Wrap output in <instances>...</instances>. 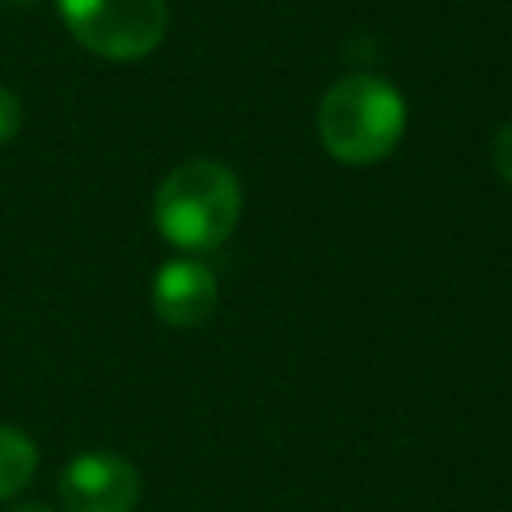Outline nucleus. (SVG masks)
I'll return each instance as SVG.
<instances>
[{
	"label": "nucleus",
	"mask_w": 512,
	"mask_h": 512,
	"mask_svg": "<svg viewBox=\"0 0 512 512\" xmlns=\"http://www.w3.org/2000/svg\"><path fill=\"white\" fill-rule=\"evenodd\" d=\"M240 208H244V196H240L236 172L208 156L176 164L152 196V220L160 236L184 252L220 248L236 232Z\"/></svg>",
	"instance_id": "f257e3e1"
},
{
	"label": "nucleus",
	"mask_w": 512,
	"mask_h": 512,
	"mask_svg": "<svg viewBox=\"0 0 512 512\" xmlns=\"http://www.w3.org/2000/svg\"><path fill=\"white\" fill-rule=\"evenodd\" d=\"M404 124H408L404 96L384 76H368V72L336 80L316 112V132L324 152L352 168L384 160L400 144Z\"/></svg>",
	"instance_id": "f03ea898"
},
{
	"label": "nucleus",
	"mask_w": 512,
	"mask_h": 512,
	"mask_svg": "<svg viewBox=\"0 0 512 512\" xmlns=\"http://www.w3.org/2000/svg\"><path fill=\"white\" fill-rule=\"evenodd\" d=\"M56 8L76 44L104 60H140L168 32L164 0H56Z\"/></svg>",
	"instance_id": "7ed1b4c3"
},
{
	"label": "nucleus",
	"mask_w": 512,
	"mask_h": 512,
	"mask_svg": "<svg viewBox=\"0 0 512 512\" xmlns=\"http://www.w3.org/2000/svg\"><path fill=\"white\" fill-rule=\"evenodd\" d=\"M64 512H132L140 500V472L120 452H80L60 472Z\"/></svg>",
	"instance_id": "20e7f679"
},
{
	"label": "nucleus",
	"mask_w": 512,
	"mask_h": 512,
	"mask_svg": "<svg viewBox=\"0 0 512 512\" xmlns=\"http://www.w3.org/2000/svg\"><path fill=\"white\" fill-rule=\"evenodd\" d=\"M152 308L172 328H196L216 312V276L200 260H168L152 280Z\"/></svg>",
	"instance_id": "39448f33"
},
{
	"label": "nucleus",
	"mask_w": 512,
	"mask_h": 512,
	"mask_svg": "<svg viewBox=\"0 0 512 512\" xmlns=\"http://www.w3.org/2000/svg\"><path fill=\"white\" fill-rule=\"evenodd\" d=\"M40 452L32 444L28 432L0 424V500H12L20 488H28V480L36 476Z\"/></svg>",
	"instance_id": "423d86ee"
},
{
	"label": "nucleus",
	"mask_w": 512,
	"mask_h": 512,
	"mask_svg": "<svg viewBox=\"0 0 512 512\" xmlns=\"http://www.w3.org/2000/svg\"><path fill=\"white\" fill-rule=\"evenodd\" d=\"M20 116H24L20 112V96L0 84V144H8L20 132Z\"/></svg>",
	"instance_id": "0eeeda50"
},
{
	"label": "nucleus",
	"mask_w": 512,
	"mask_h": 512,
	"mask_svg": "<svg viewBox=\"0 0 512 512\" xmlns=\"http://www.w3.org/2000/svg\"><path fill=\"white\" fill-rule=\"evenodd\" d=\"M492 164H496V172L512 184V120L496 132V140H492Z\"/></svg>",
	"instance_id": "6e6552de"
},
{
	"label": "nucleus",
	"mask_w": 512,
	"mask_h": 512,
	"mask_svg": "<svg viewBox=\"0 0 512 512\" xmlns=\"http://www.w3.org/2000/svg\"><path fill=\"white\" fill-rule=\"evenodd\" d=\"M4 512H48L44 504H12V508H4Z\"/></svg>",
	"instance_id": "1a4fd4ad"
}]
</instances>
